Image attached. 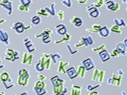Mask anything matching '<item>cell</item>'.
I'll list each match as a JSON object with an SVG mask.
<instances>
[{
	"mask_svg": "<svg viewBox=\"0 0 127 95\" xmlns=\"http://www.w3.org/2000/svg\"><path fill=\"white\" fill-rule=\"evenodd\" d=\"M29 71L26 69H22L18 71V78L17 83L20 85L26 86L28 85L30 78Z\"/></svg>",
	"mask_w": 127,
	"mask_h": 95,
	"instance_id": "1",
	"label": "cell"
},
{
	"mask_svg": "<svg viewBox=\"0 0 127 95\" xmlns=\"http://www.w3.org/2000/svg\"><path fill=\"white\" fill-rule=\"evenodd\" d=\"M5 55V56L4 59L5 60L9 61L11 62H13L20 58L19 56V52L12 49L7 48L6 49Z\"/></svg>",
	"mask_w": 127,
	"mask_h": 95,
	"instance_id": "2",
	"label": "cell"
},
{
	"mask_svg": "<svg viewBox=\"0 0 127 95\" xmlns=\"http://www.w3.org/2000/svg\"><path fill=\"white\" fill-rule=\"evenodd\" d=\"M53 33V31L49 29H46L42 33L39 34H36L35 37L36 38H42V42L45 44L49 43L51 42V34Z\"/></svg>",
	"mask_w": 127,
	"mask_h": 95,
	"instance_id": "3",
	"label": "cell"
},
{
	"mask_svg": "<svg viewBox=\"0 0 127 95\" xmlns=\"http://www.w3.org/2000/svg\"><path fill=\"white\" fill-rule=\"evenodd\" d=\"M33 90L36 95H43L47 93L46 90L45 83L42 81H36L33 87Z\"/></svg>",
	"mask_w": 127,
	"mask_h": 95,
	"instance_id": "4",
	"label": "cell"
},
{
	"mask_svg": "<svg viewBox=\"0 0 127 95\" xmlns=\"http://www.w3.org/2000/svg\"><path fill=\"white\" fill-rule=\"evenodd\" d=\"M0 79L2 80L6 89L10 88L8 85V83L9 84L11 82H12V80L10 78L9 75L7 72H4L0 75Z\"/></svg>",
	"mask_w": 127,
	"mask_h": 95,
	"instance_id": "5",
	"label": "cell"
},
{
	"mask_svg": "<svg viewBox=\"0 0 127 95\" xmlns=\"http://www.w3.org/2000/svg\"><path fill=\"white\" fill-rule=\"evenodd\" d=\"M23 42H24V44L28 52H31L36 50L35 47H34V44L32 41L29 37L25 38L23 40Z\"/></svg>",
	"mask_w": 127,
	"mask_h": 95,
	"instance_id": "6",
	"label": "cell"
},
{
	"mask_svg": "<svg viewBox=\"0 0 127 95\" xmlns=\"http://www.w3.org/2000/svg\"><path fill=\"white\" fill-rule=\"evenodd\" d=\"M25 27L26 26L24 23L18 22L16 23H14L13 26L11 27V29L14 30L16 33L20 34L24 32L25 30Z\"/></svg>",
	"mask_w": 127,
	"mask_h": 95,
	"instance_id": "7",
	"label": "cell"
},
{
	"mask_svg": "<svg viewBox=\"0 0 127 95\" xmlns=\"http://www.w3.org/2000/svg\"><path fill=\"white\" fill-rule=\"evenodd\" d=\"M87 11H89V16L91 18H95L98 17L100 14L99 9L95 6H92V4L89 6V7H87Z\"/></svg>",
	"mask_w": 127,
	"mask_h": 95,
	"instance_id": "8",
	"label": "cell"
},
{
	"mask_svg": "<svg viewBox=\"0 0 127 95\" xmlns=\"http://www.w3.org/2000/svg\"><path fill=\"white\" fill-rule=\"evenodd\" d=\"M33 58V55L32 54H29L28 52H24L23 54L21 63L24 64H28L29 66H31Z\"/></svg>",
	"mask_w": 127,
	"mask_h": 95,
	"instance_id": "9",
	"label": "cell"
},
{
	"mask_svg": "<svg viewBox=\"0 0 127 95\" xmlns=\"http://www.w3.org/2000/svg\"><path fill=\"white\" fill-rule=\"evenodd\" d=\"M46 58L45 57H41L38 60L37 63L35 66V69L38 72H41L45 69Z\"/></svg>",
	"mask_w": 127,
	"mask_h": 95,
	"instance_id": "10",
	"label": "cell"
},
{
	"mask_svg": "<svg viewBox=\"0 0 127 95\" xmlns=\"http://www.w3.org/2000/svg\"><path fill=\"white\" fill-rule=\"evenodd\" d=\"M9 37L7 32L4 31L3 30H0V41L3 43L5 45L9 44Z\"/></svg>",
	"mask_w": 127,
	"mask_h": 95,
	"instance_id": "11",
	"label": "cell"
},
{
	"mask_svg": "<svg viewBox=\"0 0 127 95\" xmlns=\"http://www.w3.org/2000/svg\"><path fill=\"white\" fill-rule=\"evenodd\" d=\"M81 63L83 66L86 68V71H88L95 67V64L90 57L86 59L84 61H82Z\"/></svg>",
	"mask_w": 127,
	"mask_h": 95,
	"instance_id": "12",
	"label": "cell"
},
{
	"mask_svg": "<svg viewBox=\"0 0 127 95\" xmlns=\"http://www.w3.org/2000/svg\"><path fill=\"white\" fill-rule=\"evenodd\" d=\"M0 5H2L9 12L8 15H10L12 12V3L9 2V0H2L0 1Z\"/></svg>",
	"mask_w": 127,
	"mask_h": 95,
	"instance_id": "13",
	"label": "cell"
},
{
	"mask_svg": "<svg viewBox=\"0 0 127 95\" xmlns=\"http://www.w3.org/2000/svg\"><path fill=\"white\" fill-rule=\"evenodd\" d=\"M98 54H99L102 62H104L111 59V55L109 54L107 50L105 49L98 52Z\"/></svg>",
	"mask_w": 127,
	"mask_h": 95,
	"instance_id": "14",
	"label": "cell"
},
{
	"mask_svg": "<svg viewBox=\"0 0 127 95\" xmlns=\"http://www.w3.org/2000/svg\"><path fill=\"white\" fill-rule=\"evenodd\" d=\"M56 33L59 35H64L67 33V29L64 24H60L56 27Z\"/></svg>",
	"mask_w": 127,
	"mask_h": 95,
	"instance_id": "15",
	"label": "cell"
},
{
	"mask_svg": "<svg viewBox=\"0 0 127 95\" xmlns=\"http://www.w3.org/2000/svg\"><path fill=\"white\" fill-rule=\"evenodd\" d=\"M66 72L67 74L68 78L70 79V80H72L74 78H76V76L78 75L77 72H76L75 69L74 67H72L66 70Z\"/></svg>",
	"mask_w": 127,
	"mask_h": 95,
	"instance_id": "16",
	"label": "cell"
},
{
	"mask_svg": "<svg viewBox=\"0 0 127 95\" xmlns=\"http://www.w3.org/2000/svg\"><path fill=\"white\" fill-rule=\"evenodd\" d=\"M69 64L68 62H64V61H59V66H58V70L57 71L58 72H61V73H65L66 72V70H65L64 68L68 66Z\"/></svg>",
	"mask_w": 127,
	"mask_h": 95,
	"instance_id": "17",
	"label": "cell"
},
{
	"mask_svg": "<svg viewBox=\"0 0 127 95\" xmlns=\"http://www.w3.org/2000/svg\"><path fill=\"white\" fill-rule=\"evenodd\" d=\"M99 34L101 37H106L110 33V30L107 26L102 28L99 31Z\"/></svg>",
	"mask_w": 127,
	"mask_h": 95,
	"instance_id": "18",
	"label": "cell"
},
{
	"mask_svg": "<svg viewBox=\"0 0 127 95\" xmlns=\"http://www.w3.org/2000/svg\"><path fill=\"white\" fill-rule=\"evenodd\" d=\"M70 22L76 27H79L80 26H82L83 23L82 19L80 18L77 17H74L72 20H70Z\"/></svg>",
	"mask_w": 127,
	"mask_h": 95,
	"instance_id": "19",
	"label": "cell"
},
{
	"mask_svg": "<svg viewBox=\"0 0 127 95\" xmlns=\"http://www.w3.org/2000/svg\"><path fill=\"white\" fill-rule=\"evenodd\" d=\"M116 49L120 52L121 54L123 55L124 56H125L127 54L126 50V48L123 42L118 43L116 46Z\"/></svg>",
	"mask_w": 127,
	"mask_h": 95,
	"instance_id": "20",
	"label": "cell"
},
{
	"mask_svg": "<svg viewBox=\"0 0 127 95\" xmlns=\"http://www.w3.org/2000/svg\"><path fill=\"white\" fill-rule=\"evenodd\" d=\"M81 40L84 42V45L85 46H86V47H88L89 45H91L94 43L92 38L90 36H89L87 38L83 37L81 38Z\"/></svg>",
	"mask_w": 127,
	"mask_h": 95,
	"instance_id": "21",
	"label": "cell"
},
{
	"mask_svg": "<svg viewBox=\"0 0 127 95\" xmlns=\"http://www.w3.org/2000/svg\"><path fill=\"white\" fill-rule=\"evenodd\" d=\"M64 35H65V37L64 38H63L60 40H56V41H55L54 42L56 44H60L62 43L65 42L66 41H70V40L71 39V36L70 34H69L68 33H66Z\"/></svg>",
	"mask_w": 127,
	"mask_h": 95,
	"instance_id": "22",
	"label": "cell"
},
{
	"mask_svg": "<svg viewBox=\"0 0 127 95\" xmlns=\"http://www.w3.org/2000/svg\"><path fill=\"white\" fill-rule=\"evenodd\" d=\"M86 71V69L84 66H79L78 67L77 72V75H79L80 78H84L85 74Z\"/></svg>",
	"mask_w": 127,
	"mask_h": 95,
	"instance_id": "23",
	"label": "cell"
},
{
	"mask_svg": "<svg viewBox=\"0 0 127 95\" xmlns=\"http://www.w3.org/2000/svg\"><path fill=\"white\" fill-rule=\"evenodd\" d=\"M61 56L58 53H57V54H50V58L51 59L52 61L54 62V64H56L57 63H58V60L61 58Z\"/></svg>",
	"mask_w": 127,
	"mask_h": 95,
	"instance_id": "24",
	"label": "cell"
},
{
	"mask_svg": "<svg viewBox=\"0 0 127 95\" xmlns=\"http://www.w3.org/2000/svg\"><path fill=\"white\" fill-rule=\"evenodd\" d=\"M41 18L38 16H35L33 17H32V18L31 19V23L34 26L37 25L39 23H41Z\"/></svg>",
	"mask_w": 127,
	"mask_h": 95,
	"instance_id": "25",
	"label": "cell"
},
{
	"mask_svg": "<svg viewBox=\"0 0 127 95\" xmlns=\"http://www.w3.org/2000/svg\"><path fill=\"white\" fill-rule=\"evenodd\" d=\"M114 21L116 23V25L119 27L120 26H123V27H125L127 26L126 25V23L125 21V20L123 19H116V20H114Z\"/></svg>",
	"mask_w": 127,
	"mask_h": 95,
	"instance_id": "26",
	"label": "cell"
},
{
	"mask_svg": "<svg viewBox=\"0 0 127 95\" xmlns=\"http://www.w3.org/2000/svg\"><path fill=\"white\" fill-rule=\"evenodd\" d=\"M110 31L113 32L115 33H117L121 34L122 33V31L120 29V27L117 26V25H113L110 29Z\"/></svg>",
	"mask_w": 127,
	"mask_h": 95,
	"instance_id": "27",
	"label": "cell"
},
{
	"mask_svg": "<svg viewBox=\"0 0 127 95\" xmlns=\"http://www.w3.org/2000/svg\"><path fill=\"white\" fill-rule=\"evenodd\" d=\"M52 60L50 58H48L46 59V62H45V69L47 70H49L50 68L51 63Z\"/></svg>",
	"mask_w": 127,
	"mask_h": 95,
	"instance_id": "28",
	"label": "cell"
},
{
	"mask_svg": "<svg viewBox=\"0 0 127 95\" xmlns=\"http://www.w3.org/2000/svg\"><path fill=\"white\" fill-rule=\"evenodd\" d=\"M105 45L103 44L100 46H99V47H96V48H92V50L95 51H102L104 50L105 49Z\"/></svg>",
	"mask_w": 127,
	"mask_h": 95,
	"instance_id": "29",
	"label": "cell"
},
{
	"mask_svg": "<svg viewBox=\"0 0 127 95\" xmlns=\"http://www.w3.org/2000/svg\"><path fill=\"white\" fill-rule=\"evenodd\" d=\"M66 47H67V49H68L69 52H70V54H71V55H74V54H75V53L77 52L78 51V50H75V51H74V50H73V49H72V47H71V46H70V44L67 45Z\"/></svg>",
	"mask_w": 127,
	"mask_h": 95,
	"instance_id": "30",
	"label": "cell"
},
{
	"mask_svg": "<svg viewBox=\"0 0 127 95\" xmlns=\"http://www.w3.org/2000/svg\"><path fill=\"white\" fill-rule=\"evenodd\" d=\"M120 54H121L120 52L116 48L115 49H114L112 51V54L111 56H113V57H118L119 56Z\"/></svg>",
	"mask_w": 127,
	"mask_h": 95,
	"instance_id": "31",
	"label": "cell"
},
{
	"mask_svg": "<svg viewBox=\"0 0 127 95\" xmlns=\"http://www.w3.org/2000/svg\"><path fill=\"white\" fill-rule=\"evenodd\" d=\"M58 17L60 20H63V19H64V12L62 11H60L58 13Z\"/></svg>",
	"mask_w": 127,
	"mask_h": 95,
	"instance_id": "32",
	"label": "cell"
},
{
	"mask_svg": "<svg viewBox=\"0 0 127 95\" xmlns=\"http://www.w3.org/2000/svg\"><path fill=\"white\" fill-rule=\"evenodd\" d=\"M37 13L38 14H42L43 15L45 16H48V14L46 13V10L45 9H41L40 10H39L38 11H37Z\"/></svg>",
	"mask_w": 127,
	"mask_h": 95,
	"instance_id": "33",
	"label": "cell"
},
{
	"mask_svg": "<svg viewBox=\"0 0 127 95\" xmlns=\"http://www.w3.org/2000/svg\"><path fill=\"white\" fill-rule=\"evenodd\" d=\"M74 46L76 47H82V46H85V45H84V42L81 40L79 41L78 43L75 44Z\"/></svg>",
	"mask_w": 127,
	"mask_h": 95,
	"instance_id": "34",
	"label": "cell"
},
{
	"mask_svg": "<svg viewBox=\"0 0 127 95\" xmlns=\"http://www.w3.org/2000/svg\"><path fill=\"white\" fill-rule=\"evenodd\" d=\"M38 78L40 79V80L42 81L45 80L46 79V77L44 75H38Z\"/></svg>",
	"mask_w": 127,
	"mask_h": 95,
	"instance_id": "35",
	"label": "cell"
},
{
	"mask_svg": "<svg viewBox=\"0 0 127 95\" xmlns=\"http://www.w3.org/2000/svg\"><path fill=\"white\" fill-rule=\"evenodd\" d=\"M5 67V66L4 65H3V64H2V59H1V58H0V69H2V68H3V67Z\"/></svg>",
	"mask_w": 127,
	"mask_h": 95,
	"instance_id": "36",
	"label": "cell"
},
{
	"mask_svg": "<svg viewBox=\"0 0 127 95\" xmlns=\"http://www.w3.org/2000/svg\"><path fill=\"white\" fill-rule=\"evenodd\" d=\"M123 43H124V45H125V46L126 47V49H127V38L125 39V40L123 42Z\"/></svg>",
	"mask_w": 127,
	"mask_h": 95,
	"instance_id": "37",
	"label": "cell"
},
{
	"mask_svg": "<svg viewBox=\"0 0 127 95\" xmlns=\"http://www.w3.org/2000/svg\"><path fill=\"white\" fill-rule=\"evenodd\" d=\"M30 28H31V26H26V27H25V30H29V29H30Z\"/></svg>",
	"mask_w": 127,
	"mask_h": 95,
	"instance_id": "38",
	"label": "cell"
},
{
	"mask_svg": "<svg viewBox=\"0 0 127 95\" xmlns=\"http://www.w3.org/2000/svg\"><path fill=\"white\" fill-rule=\"evenodd\" d=\"M118 73H119V74H122L124 73V72H123L122 70H120L119 71H118Z\"/></svg>",
	"mask_w": 127,
	"mask_h": 95,
	"instance_id": "39",
	"label": "cell"
},
{
	"mask_svg": "<svg viewBox=\"0 0 127 95\" xmlns=\"http://www.w3.org/2000/svg\"><path fill=\"white\" fill-rule=\"evenodd\" d=\"M28 95V94H27V92H26V93H24V94H23L22 95Z\"/></svg>",
	"mask_w": 127,
	"mask_h": 95,
	"instance_id": "40",
	"label": "cell"
},
{
	"mask_svg": "<svg viewBox=\"0 0 127 95\" xmlns=\"http://www.w3.org/2000/svg\"><path fill=\"white\" fill-rule=\"evenodd\" d=\"M127 1V0H123V3H125Z\"/></svg>",
	"mask_w": 127,
	"mask_h": 95,
	"instance_id": "41",
	"label": "cell"
}]
</instances>
